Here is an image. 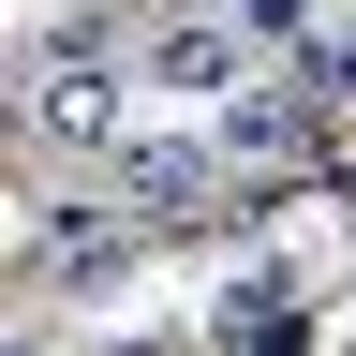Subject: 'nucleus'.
<instances>
[{
  "mask_svg": "<svg viewBox=\"0 0 356 356\" xmlns=\"http://www.w3.org/2000/svg\"><path fill=\"white\" fill-rule=\"evenodd\" d=\"M222 15H252V30H312V0H222Z\"/></svg>",
  "mask_w": 356,
  "mask_h": 356,
  "instance_id": "nucleus-6",
  "label": "nucleus"
},
{
  "mask_svg": "<svg viewBox=\"0 0 356 356\" xmlns=\"http://www.w3.org/2000/svg\"><path fill=\"white\" fill-rule=\"evenodd\" d=\"M134 74L178 89V104H238V89H252V15H222V0H163V15H134Z\"/></svg>",
  "mask_w": 356,
  "mask_h": 356,
  "instance_id": "nucleus-2",
  "label": "nucleus"
},
{
  "mask_svg": "<svg viewBox=\"0 0 356 356\" xmlns=\"http://www.w3.org/2000/svg\"><path fill=\"white\" fill-rule=\"evenodd\" d=\"M104 193H119L134 222H208V193H222V134H119V149H104Z\"/></svg>",
  "mask_w": 356,
  "mask_h": 356,
  "instance_id": "nucleus-3",
  "label": "nucleus"
},
{
  "mask_svg": "<svg viewBox=\"0 0 356 356\" xmlns=\"http://www.w3.org/2000/svg\"><path fill=\"white\" fill-rule=\"evenodd\" d=\"M297 149H312V89H297V74L222 104V163H297Z\"/></svg>",
  "mask_w": 356,
  "mask_h": 356,
  "instance_id": "nucleus-4",
  "label": "nucleus"
},
{
  "mask_svg": "<svg viewBox=\"0 0 356 356\" xmlns=\"http://www.w3.org/2000/svg\"><path fill=\"white\" fill-rule=\"evenodd\" d=\"M297 89H312V104H341V89H356V30H312V44H297Z\"/></svg>",
  "mask_w": 356,
  "mask_h": 356,
  "instance_id": "nucleus-5",
  "label": "nucleus"
},
{
  "mask_svg": "<svg viewBox=\"0 0 356 356\" xmlns=\"http://www.w3.org/2000/svg\"><path fill=\"white\" fill-rule=\"evenodd\" d=\"M119 30H60V44H30V74H15V119H30V149H60V163H104L119 149Z\"/></svg>",
  "mask_w": 356,
  "mask_h": 356,
  "instance_id": "nucleus-1",
  "label": "nucleus"
}]
</instances>
